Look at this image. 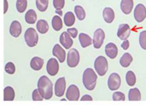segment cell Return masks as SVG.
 Here are the masks:
<instances>
[{"label":"cell","instance_id":"cell-20","mask_svg":"<svg viewBox=\"0 0 146 105\" xmlns=\"http://www.w3.org/2000/svg\"><path fill=\"white\" fill-rule=\"evenodd\" d=\"M44 65V59H41L40 57H34L31 59L30 62V66L33 70H40L43 67Z\"/></svg>","mask_w":146,"mask_h":105},{"label":"cell","instance_id":"cell-27","mask_svg":"<svg viewBox=\"0 0 146 105\" xmlns=\"http://www.w3.org/2000/svg\"><path fill=\"white\" fill-rule=\"evenodd\" d=\"M75 22V17H74V13L72 12H68L65 16H64V24L67 25V26H72Z\"/></svg>","mask_w":146,"mask_h":105},{"label":"cell","instance_id":"cell-26","mask_svg":"<svg viewBox=\"0 0 146 105\" xmlns=\"http://www.w3.org/2000/svg\"><path fill=\"white\" fill-rule=\"evenodd\" d=\"M51 24L54 31H58L62 28V20L60 15H55L51 20Z\"/></svg>","mask_w":146,"mask_h":105},{"label":"cell","instance_id":"cell-38","mask_svg":"<svg viewBox=\"0 0 146 105\" xmlns=\"http://www.w3.org/2000/svg\"><path fill=\"white\" fill-rule=\"evenodd\" d=\"M129 46H130L129 41H128L127 39V40H124V42H123L122 44H121V48H122L124 50H127L128 48H129Z\"/></svg>","mask_w":146,"mask_h":105},{"label":"cell","instance_id":"cell-1","mask_svg":"<svg viewBox=\"0 0 146 105\" xmlns=\"http://www.w3.org/2000/svg\"><path fill=\"white\" fill-rule=\"evenodd\" d=\"M38 90L44 99H50L53 96V84L45 76H42L38 82Z\"/></svg>","mask_w":146,"mask_h":105},{"label":"cell","instance_id":"cell-6","mask_svg":"<svg viewBox=\"0 0 146 105\" xmlns=\"http://www.w3.org/2000/svg\"><path fill=\"white\" fill-rule=\"evenodd\" d=\"M104 38H105V33L104 30L101 28L97 29L93 35V47L96 49H99L104 42Z\"/></svg>","mask_w":146,"mask_h":105},{"label":"cell","instance_id":"cell-14","mask_svg":"<svg viewBox=\"0 0 146 105\" xmlns=\"http://www.w3.org/2000/svg\"><path fill=\"white\" fill-rule=\"evenodd\" d=\"M52 53L56 58H57L59 62L63 63L65 61V59H66V52L59 44H56L54 46V48L52 49Z\"/></svg>","mask_w":146,"mask_h":105},{"label":"cell","instance_id":"cell-30","mask_svg":"<svg viewBox=\"0 0 146 105\" xmlns=\"http://www.w3.org/2000/svg\"><path fill=\"white\" fill-rule=\"evenodd\" d=\"M49 5V0H36L37 8L40 12H44Z\"/></svg>","mask_w":146,"mask_h":105},{"label":"cell","instance_id":"cell-16","mask_svg":"<svg viewBox=\"0 0 146 105\" xmlns=\"http://www.w3.org/2000/svg\"><path fill=\"white\" fill-rule=\"evenodd\" d=\"M9 33L13 37H18L21 33V25L19 21L14 20L9 26Z\"/></svg>","mask_w":146,"mask_h":105},{"label":"cell","instance_id":"cell-4","mask_svg":"<svg viewBox=\"0 0 146 105\" xmlns=\"http://www.w3.org/2000/svg\"><path fill=\"white\" fill-rule=\"evenodd\" d=\"M24 38L27 45L30 48H33L37 45L38 42V36L35 29L30 27L27 28L24 34Z\"/></svg>","mask_w":146,"mask_h":105},{"label":"cell","instance_id":"cell-2","mask_svg":"<svg viewBox=\"0 0 146 105\" xmlns=\"http://www.w3.org/2000/svg\"><path fill=\"white\" fill-rule=\"evenodd\" d=\"M82 80H83L84 87L87 90L92 91L97 85L98 76H97L96 72L92 68H87L83 73V79Z\"/></svg>","mask_w":146,"mask_h":105},{"label":"cell","instance_id":"cell-25","mask_svg":"<svg viewBox=\"0 0 146 105\" xmlns=\"http://www.w3.org/2000/svg\"><path fill=\"white\" fill-rule=\"evenodd\" d=\"M25 20L27 24L33 25L37 21V14L33 9H30L25 15Z\"/></svg>","mask_w":146,"mask_h":105},{"label":"cell","instance_id":"cell-7","mask_svg":"<svg viewBox=\"0 0 146 105\" xmlns=\"http://www.w3.org/2000/svg\"><path fill=\"white\" fill-rule=\"evenodd\" d=\"M121 84V80L117 73H112L108 80V87L111 91H116L120 88Z\"/></svg>","mask_w":146,"mask_h":105},{"label":"cell","instance_id":"cell-33","mask_svg":"<svg viewBox=\"0 0 146 105\" xmlns=\"http://www.w3.org/2000/svg\"><path fill=\"white\" fill-rule=\"evenodd\" d=\"M5 71L9 75H13L15 72V66L12 62H9L5 65Z\"/></svg>","mask_w":146,"mask_h":105},{"label":"cell","instance_id":"cell-22","mask_svg":"<svg viewBox=\"0 0 146 105\" xmlns=\"http://www.w3.org/2000/svg\"><path fill=\"white\" fill-rule=\"evenodd\" d=\"M132 62H133V57H132V55H131L130 53H125L121 56V58L120 59V65H121L122 67H124V68L128 67V66L131 65Z\"/></svg>","mask_w":146,"mask_h":105},{"label":"cell","instance_id":"cell-35","mask_svg":"<svg viewBox=\"0 0 146 105\" xmlns=\"http://www.w3.org/2000/svg\"><path fill=\"white\" fill-rule=\"evenodd\" d=\"M65 4V0H53V6L56 9H62Z\"/></svg>","mask_w":146,"mask_h":105},{"label":"cell","instance_id":"cell-32","mask_svg":"<svg viewBox=\"0 0 146 105\" xmlns=\"http://www.w3.org/2000/svg\"><path fill=\"white\" fill-rule=\"evenodd\" d=\"M139 44L140 47L146 50V31H143L139 34Z\"/></svg>","mask_w":146,"mask_h":105},{"label":"cell","instance_id":"cell-31","mask_svg":"<svg viewBox=\"0 0 146 105\" xmlns=\"http://www.w3.org/2000/svg\"><path fill=\"white\" fill-rule=\"evenodd\" d=\"M27 7V0H17L16 1V9L20 13H23Z\"/></svg>","mask_w":146,"mask_h":105},{"label":"cell","instance_id":"cell-18","mask_svg":"<svg viewBox=\"0 0 146 105\" xmlns=\"http://www.w3.org/2000/svg\"><path fill=\"white\" fill-rule=\"evenodd\" d=\"M133 8V0H121V9L125 14H129Z\"/></svg>","mask_w":146,"mask_h":105},{"label":"cell","instance_id":"cell-23","mask_svg":"<svg viewBox=\"0 0 146 105\" xmlns=\"http://www.w3.org/2000/svg\"><path fill=\"white\" fill-rule=\"evenodd\" d=\"M129 101H139L141 100V93L138 88H132L128 93Z\"/></svg>","mask_w":146,"mask_h":105},{"label":"cell","instance_id":"cell-12","mask_svg":"<svg viewBox=\"0 0 146 105\" xmlns=\"http://www.w3.org/2000/svg\"><path fill=\"white\" fill-rule=\"evenodd\" d=\"M131 34V27L127 24H121L117 31V37L121 40H127Z\"/></svg>","mask_w":146,"mask_h":105},{"label":"cell","instance_id":"cell-28","mask_svg":"<svg viewBox=\"0 0 146 105\" xmlns=\"http://www.w3.org/2000/svg\"><path fill=\"white\" fill-rule=\"evenodd\" d=\"M126 81H127V83L128 86H130V87L134 86L135 83H136V76H135V74L131 70L127 71V75H126Z\"/></svg>","mask_w":146,"mask_h":105},{"label":"cell","instance_id":"cell-9","mask_svg":"<svg viewBox=\"0 0 146 105\" xmlns=\"http://www.w3.org/2000/svg\"><path fill=\"white\" fill-rule=\"evenodd\" d=\"M46 70L48 74L51 76L57 75L59 71V64H58V61L55 58H51L48 60L47 65H46Z\"/></svg>","mask_w":146,"mask_h":105},{"label":"cell","instance_id":"cell-11","mask_svg":"<svg viewBox=\"0 0 146 105\" xmlns=\"http://www.w3.org/2000/svg\"><path fill=\"white\" fill-rule=\"evenodd\" d=\"M134 18L139 23L145 20L146 18V8L144 4L139 3L136 6L134 9Z\"/></svg>","mask_w":146,"mask_h":105},{"label":"cell","instance_id":"cell-3","mask_svg":"<svg viewBox=\"0 0 146 105\" xmlns=\"http://www.w3.org/2000/svg\"><path fill=\"white\" fill-rule=\"evenodd\" d=\"M94 67H95V70L98 73V75H99L100 76H104L107 71H108V61L106 59V58H104V56H98L94 62Z\"/></svg>","mask_w":146,"mask_h":105},{"label":"cell","instance_id":"cell-34","mask_svg":"<svg viewBox=\"0 0 146 105\" xmlns=\"http://www.w3.org/2000/svg\"><path fill=\"white\" fill-rule=\"evenodd\" d=\"M113 100L114 101H124L125 100V94L121 92H115L113 94Z\"/></svg>","mask_w":146,"mask_h":105},{"label":"cell","instance_id":"cell-5","mask_svg":"<svg viewBox=\"0 0 146 105\" xmlns=\"http://www.w3.org/2000/svg\"><path fill=\"white\" fill-rule=\"evenodd\" d=\"M80 63V53L76 48H71L68 53L67 65L70 68L76 67Z\"/></svg>","mask_w":146,"mask_h":105},{"label":"cell","instance_id":"cell-15","mask_svg":"<svg viewBox=\"0 0 146 105\" xmlns=\"http://www.w3.org/2000/svg\"><path fill=\"white\" fill-rule=\"evenodd\" d=\"M105 53L110 59H115L116 56L118 55V48H117V46L113 42L108 43L106 45V47H105Z\"/></svg>","mask_w":146,"mask_h":105},{"label":"cell","instance_id":"cell-17","mask_svg":"<svg viewBox=\"0 0 146 105\" xmlns=\"http://www.w3.org/2000/svg\"><path fill=\"white\" fill-rule=\"evenodd\" d=\"M103 16H104V20L106 23L108 24H110L114 21L115 20V12L114 10L111 8H109V7H106L104 8V11H103Z\"/></svg>","mask_w":146,"mask_h":105},{"label":"cell","instance_id":"cell-36","mask_svg":"<svg viewBox=\"0 0 146 105\" xmlns=\"http://www.w3.org/2000/svg\"><path fill=\"white\" fill-rule=\"evenodd\" d=\"M32 98H33V101H41V100H43V99H44V98H43V97L41 96V94H40V93L38 92V89L33 90V94H32Z\"/></svg>","mask_w":146,"mask_h":105},{"label":"cell","instance_id":"cell-40","mask_svg":"<svg viewBox=\"0 0 146 105\" xmlns=\"http://www.w3.org/2000/svg\"><path fill=\"white\" fill-rule=\"evenodd\" d=\"M9 8V3L7 0H3V13L6 14Z\"/></svg>","mask_w":146,"mask_h":105},{"label":"cell","instance_id":"cell-8","mask_svg":"<svg viewBox=\"0 0 146 105\" xmlns=\"http://www.w3.org/2000/svg\"><path fill=\"white\" fill-rule=\"evenodd\" d=\"M66 98L69 101H78L80 99V90L77 86L70 85L66 92Z\"/></svg>","mask_w":146,"mask_h":105},{"label":"cell","instance_id":"cell-39","mask_svg":"<svg viewBox=\"0 0 146 105\" xmlns=\"http://www.w3.org/2000/svg\"><path fill=\"white\" fill-rule=\"evenodd\" d=\"M81 101H92V98L90 96V95H84L81 98H80Z\"/></svg>","mask_w":146,"mask_h":105},{"label":"cell","instance_id":"cell-41","mask_svg":"<svg viewBox=\"0 0 146 105\" xmlns=\"http://www.w3.org/2000/svg\"><path fill=\"white\" fill-rule=\"evenodd\" d=\"M56 14H58L60 16H62V10H61V9H56Z\"/></svg>","mask_w":146,"mask_h":105},{"label":"cell","instance_id":"cell-10","mask_svg":"<svg viewBox=\"0 0 146 105\" xmlns=\"http://www.w3.org/2000/svg\"><path fill=\"white\" fill-rule=\"evenodd\" d=\"M66 90V80L65 77L59 78L55 83V95L61 98L64 95Z\"/></svg>","mask_w":146,"mask_h":105},{"label":"cell","instance_id":"cell-37","mask_svg":"<svg viewBox=\"0 0 146 105\" xmlns=\"http://www.w3.org/2000/svg\"><path fill=\"white\" fill-rule=\"evenodd\" d=\"M67 31L69 33V35L72 37V38H75L78 36V31L76 28H69L67 30Z\"/></svg>","mask_w":146,"mask_h":105},{"label":"cell","instance_id":"cell-29","mask_svg":"<svg viewBox=\"0 0 146 105\" xmlns=\"http://www.w3.org/2000/svg\"><path fill=\"white\" fill-rule=\"evenodd\" d=\"M74 13H75L76 17L80 20H83L86 18V11L84 10L83 7H81L80 5H76L74 7Z\"/></svg>","mask_w":146,"mask_h":105},{"label":"cell","instance_id":"cell-21","mask_svg":"<svg viewBox=\"0 0 146 105\" xmlns=\"http://www.w3.org/2000/svg\"><path fill=\"white\" fill-rule=\"evenodd\" d=\"M36 27L38 31L40 34H45L48 31H49V25L48 22L44 20H38L37 24H36Z\"/></svg>","mask_w":146,"mask_h":105},{"label":"cell","instance_id":"cell-19","mask_svg":"<svg viewBox=\"0 0 146 105\" xmlns=\"http://www.w3.org/2000/svg\"><path fill=\"white\" fill-rule=\"evenodd\" d=\"M79 40H80L81 47L84 48L89 47L91 44L93 43V40L90 37L89 35H87L86 33H80L79 35Z\"/></svg>","mask_w":146,"mask_h":105},{"label":"cell","instance_id":"cell-24","mask_svg":"<svg viewBox=\"0 0 146 105\" xmlns=\"http://www.w3.org/2000/svg\"><path fill=\"white\" fill-rule=\"evenodd\" d=\"M15 99V90L11 87H6L3 91V100L13 101Z\"/></svg>","mask_w":146,"mask_h":105},{"label":"cell","instance_id":"cell-13","mask_svg":"<svg viewBox=\"0 0 146 105\" xmlns=\"http://www.w3.org/2000/svg\"><path fill=\"white\" fill-rule=\"evenodd\" d=\"M60 42H61V45L66 48V49H69L72 45L74 44V42H73V39H72V37L69 35V33L68 31H64L61 34L60 36Z\"/></svg>","mask_w":146,"mask_h":105}]
</instances>
